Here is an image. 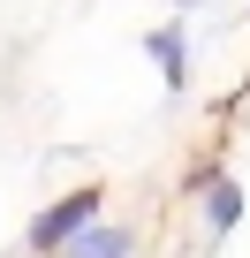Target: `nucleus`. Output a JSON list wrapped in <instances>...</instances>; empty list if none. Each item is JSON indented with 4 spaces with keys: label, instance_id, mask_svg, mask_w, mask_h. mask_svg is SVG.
<instances>
[{
    "label": "nucleus",
    "instance_id": "f257e3e1",
    "mask_svg": "<svg viewBox=\"0 0 250 258\" xmlns=\"http://www.w3.org/2000/svg\"><path fill=\"white\" fill-rule=\"evenodd\" d=\"M99 205H106V190L99 182H84V190H68V198H53L38 220H31V250H46V258H61L91 220H99Z\"/></svg>",
    "mask_w": 250,
    "mask_h": 258
},
{
    "label": "nucleus",
    "instance_id": "f03ea898",
    "mask_svg": "<svg viewBox=\"0 0 250 258\" xmlns=\"http://www.w3.org/2000/svg\"><path fill=\"white\" fill-rule=\"evenodd\" d=\"M144 53L159 61V84L182 99V91H190V38H182V23H152V31H144Z\"/></svg>",
    "mask_w": 250,
    "mask_h": 258
},
{
    "label": "nucleus",
    "instance_id": "7ed1b4c3",
    "mask_svg": "<svg viewBox=\"0 0 250 258\" xmlns=\"http://www.w3.org/2000/svg\"><path fill=\"white\" fill-rule=\"evenodd\" d=\"M235 220H242V182L235 175H212L205 182V235L220 243V235H235Z\"/></svg>",
    "mask_w": 250,
    "mask_h": 258
},
{
    "label": "nucleus",
    "instance_id": "20e7f679",
    "mask_svg": "<svg viewBox=\"0 0 250 258\" xmlns=\"http://www.w3.org/2000/svg\"><path fill=\"white\" fill-rule=\"evenodd\" d=\"M129 250H137V235L121 228V220H91V228H84L61 258H129Z\"/></svg>",
    "mask_w": 250,
    "mask_h": 258
}]
</instances>
